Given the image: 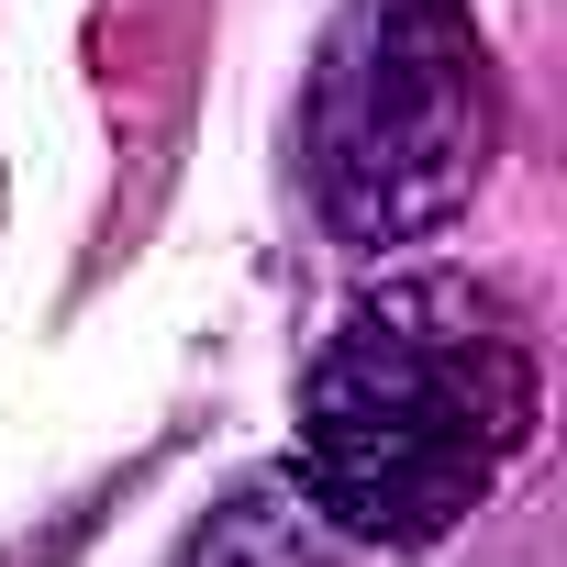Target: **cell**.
<instances>
[{
  "label": "cell",
  "instance_id": "3957f363",
  "mask_svg": "<svg viewBox=\"0 0 567 567\" xmlns=\"http://www.w3.org/2000/svg\"><path fill=\"white\" fill-rule=\"evenodd\" d=\"M178 567H323V512L301 501V478H245L178 545Z\"/></svg>",
  "mask_w": 567,
  "mask_h": 567
},
{
  "label": "cell",
  "instance_id": "7a4b0ae2",
  "mask_svg": "<svg viewBox=\"0 0 567 567\" xmlns=\"http://www.w3.org/2000/svg\"><path fill=\"white\" fill-rule=\"evenodd\" d=\"M501 156V79L467 0H346L301 101L312 212L346 256L445 234Z\"/></svg>",
  "mask_w": 567,
  "mask_h": 567
},
{
  "label": "cell",
  "instance_id": "6da1fadb",
  "mask_svg": "<svg viewBox=\"0 0 567 567\" xmlns=\"http://www.w3.org/2000/svg\"><path fill=\"white\" fill-rule=\"evenodd\" d=\"M534 334L478 278H390L301 379V501L357 545H445L534 445Z\"/></svg>",
  "mask_w": 567,
  "mask_h": 567
}]
</instances>
